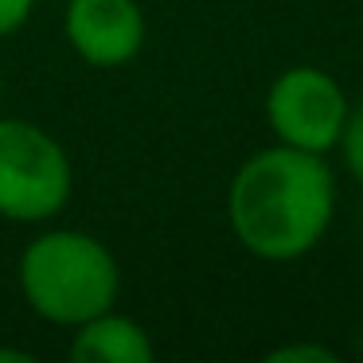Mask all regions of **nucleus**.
Returning a JSON list of instances; mask_svg holds the SVG:
<instances>
[{"label": "nucleus", "mask_w": 363, "mask_h": 363, "mask_svg": "<svg viewBox=\"0 0 363 363\" xmlns=\"http://www.w3.org/2000/svg\"><path fill=\"white\" fill-rule=\"evenodd\" d=\"M63 35L86 67L118 71L145 48V12L137 0H67Z\"/></svg>", "instance_id": "obj_5"}, {"label": "nucleus", "mask_w": 363, "mask_h": 363, "mask_svg": "<svg viewBox=\"0 0 363 363\" xmlns=\"http://www.w3.org/2000/svg\"><path fill=\"white\" fill-rule=\"evenodd\" d=\"M16 285L40 320L79 328L82 320L118 305L121 266L110 246L90 230L55 227L20 250Z\"/></svg>", "instance_id": "obj_2"}, {"label": "nucleus", "mask_w": 363, "mask_h": 363, "mask_svg": "<svg viewBox=\"0 0 363 363\" xmlns=\"http://www.w3.org/2000/svg\"><path fill=\"white\" fill-rule=\"evenodd\" d=\"M340 152H344V164H347V176L363 188V106H355L347 113V125L340 133Z\"/></svg>", "instance_id": "obj_7"}, {"label": "nucleus", "mask_w": 363, "mask_h": 363, "mask_svg": "<svg viewBox=\"0 0 363 363\" xmlns=\"http://www.w3.org/2000/svg\"><path fill=\"white\" fill-rule=\"evenodd\" d=\"M269 363H336V352L324 344H281L266 355Z\"/></svg>", "instance_id": "obj_8"}, {"label": "nucleus", "mask_w": 363, "mask_h": 363, "mask_svg": "<svg viewBox=\"0 0 363 363\" xmlns=\"http://www.w3.org/2000/svg\"><path fill=\"white\" fill-rule=\"evenodd\" d=\"M0 359H12V363H32V352H12V347H0Z\"/></svg>", "instance_id": "obj_10"}, {"label": "nucleus", "mask_w": 363, "mask_h": 363, "mask_svg": "<svg viewBox=\"0 0 363 363\" xmlns=\"http://www.w3.org/2000/svg\"><path fill=\"white\" fill-rule=\"evenodd\" d=\"M157 355L152 336L133 316H121L118 308L90 316L71 336V359L74 363H149Z\"/></svg>", "instance_id": "obj_6"}, {"label": "nucleus", "mask_w": 363, "mask_h": 363, "mask_svg": "<svg viewBox=\"0 0 363 363\" xmlns=\"http://www.w3.org/2000/svg\"><path fill=\"white\" fill-rule=\"evenodd\" d=\"M35 4H40V0H0V40L16 35L20 28L32 20Z\"/></svg>", "instance_id": "obj_9"}, {"label": "nucleus", "mask_w": 363, "mask_h": 363, "mask_svg": "<svg viewBox=\"0 0 363 363\" xmlns=\"http://www.w3.org/2000/svg\"><path fill=\"white\" fill-rule=\"evenodd\" d=\"M347 102L336 74L320 67H289L266 90V125L281 145L328 157L347 125Z\"/></svg>", "instance_id": "obj_4"}, {"label": "nucleus", "mask_w": 363, "mask_h": 363, "mask_svg": "<svg viewBox=\"0 0 363 363\" xmlns=\"http://www.w3.org/2000/svg\"><path fill=\"white\" fill-rule=\"evenodd\" d=\"M0 102H4V71H0Z\"/></svg>", "instance_id": "obj_11"}, {"label": "nucleus", "mask_w": 363, "mask_h": 363, "mask_svg": "<svg viewBox=\"0 0 363 363\" xmlns=\"http://www.w3.org/2000/svg\"><path fill=\"white\" fill-rule=\"evenodd\" d=\"M227 219L238 246L254 258H305L336 219V176L328 157L281 141L250 152L230 176Z\"/></svg>", "instance_id": "obj_1"}, {"label": "nucleus", "mask_w": 363, "mask_h": 363, "mask_svg": "<svg viewBox=\"0 0 363 363\" xmlns=\"http://www.w3.org/2000/svg\"><path fill=\"white\" fill-rule=\"evenodd\" d=\"M74 168L43 125L0 113V219L48 223L71 203Z\"/></svg>", "instance_id": "obj_3"}]
</instances>
